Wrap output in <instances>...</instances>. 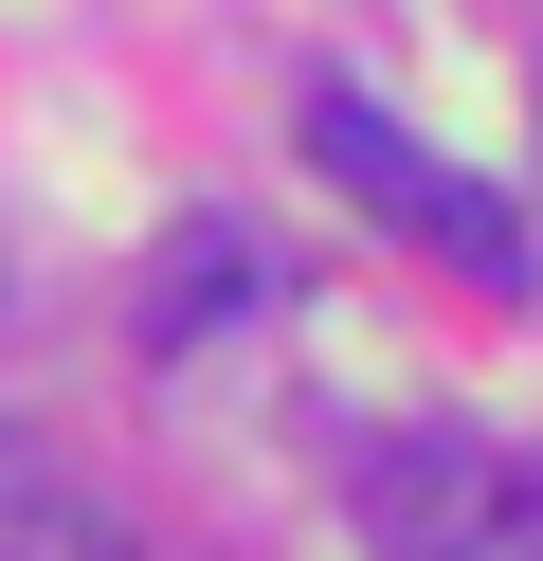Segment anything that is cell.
Segmentation results:
<instances>
[{
	"label": "cell",
	"instance_id": "6da1fadb",
	"mask_svg": "<svg viewBox=\"0 0 543 561\" xmlns=\"http://www.w3.org/2000/svg\"><path fill=\"white\" fill-rule=\"evenodd\" d=\"M308 163H326V182H344V199H362L381 236H417V254H453L471 290H525V272H543V254H525V218H507V199L471 182V163H434L417 127H398L381 91H344V73L308 91Z\"/></svg>",
	"mask_w": 543,
	"mask_h": 561
},
{
	"label": "cell",
	"instance_id": "7a4b0ae2",
	"mask_svg": "<svg viewBox=\"0 0 543 561\" xmlns=\"http://www.w3.org/2000/svg\"><path fill=\"white\" fill-rule=\"evenodd\" d=\"M362 543L381 561H543V471L489 435H398L362 471Z\"/></svg>",
	"mask_w": 543,
	"mask_h": 561
},
{
	"label": "cell",
	"instance_id": "3957f363",
	"mask_svg": "<svg viewBox=\"0 0 543 561\" xmlns=\"http://www.w3.org/2000/svg\"><path fill=\"white\" fill-rule=\"evenodd\" d=\"M217 290H253V236H217V218H200V236H181V272H163V344L200 327Z\"/></svg>",
	"mask_w": 543,
	"mask_h": 561
}]
</instances>
